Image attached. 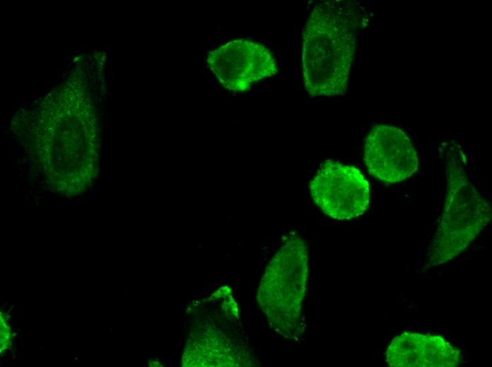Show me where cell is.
Wrapping results in <instances>:
<instances>
[{"label": "cell", "instance_id": "cell-1", "mask_svg": "<svg viewBox=\"0 0 492 367\" xmlns=\"http://www.w3.org/2000/svg\"><path fill=\"white\" fill-rule=\"evenodd\" d=\"M364 14L361 4L352 1H326L313 6L302 46L304 87L310 96L346 93Z\"/></svg>", "mask_w": 492, "mask_h": 367}, {"label": "cell", "instance_id": "cell-2", "mask_svg": "<svg viewBox=\"0 0 492 367\" xmlns=\"http://www.w3.org/2000/svg\"><path fill=\"white\" fill-rule=\"evenodd\" d=\"M308 275L307 244L292 232L267 265L257 297L271 327L287 339H298L305 330L303 306Z\"/></svg>", "mask_w": 492, "mask_h": 367}, {"label": "cell", "instance_id": "cell-3", "mask_svg": "<svg viewBox=\"0 0 492 367\" xmlns=\"http://www.w3.org/2000/svg\"><path fill=\"white\" fill-rule=\"evenodd\" d=\"M444 209L428 253V265L445 263L462 253L491 218L488 202L469 180L461 153L448 152Z\"/></svg>", "mask_w": 492, "mask_h": 367}, {"label": "cell", "instance_id": "cell-4", "mask_svg": "<svg viewBox=\"0 0 492 367\" xmlns=\"http://www.w3.org/2000/svg\"><path fill=\"white\" fill-rule=\"evenodd\" d=\"M315 205L327 216L348 220L363 215L370 203V186L355 167L336 160L322 163L310 182Z\"/></svg>", "mask_w": 492, "mask_h": 367}, {"label": "cell", "instance_id": "cell-5", "mask_svg": "<svg viewBox=\"0 0 492 367\" xmlns=\"http://www.w3.org/2000/svg\"><path fill=\"white\" fill-rule=\"evenodd\" d=\"M207 64L218 82L235 92H246L278 72L276 59L264 45L250 40L230 41L209 52Z\"/></svg>", "mask_w": 492, "mask_h": 367}, {"label": "cell", "instance_id": "cell-6", "mask_svg": "<svg viewBox=\"0 0 492 367\" xmlns=\"http://www.w3.org/2000/svg\"><path fill=\"white\" fill-rule=\"evenodd\" d=\"M364 162L369 173L386 184L401 182L416 172L418 160L409 136L394 126L377 124L364 145Z\"/></svg>", "mask_w": 492, "mask_h": 367}, {"label": "cell", "instance_id": "cell-7", "mask_svg": "<svg viewBox=\"0 0 492 367\" xmlns=\"http://www.w3.org/2000/svg\"><path fill=\"white\" fill-rule=\"evenodd\" d=\"M385 360L392 367H455L462 356L441 336L408 332L391 341Z\"/></svg>", "mask_w": 492, "mask_h": 367}]
</instances>
